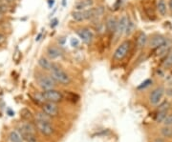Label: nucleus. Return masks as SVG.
<instances>
[{"label":"nucleus","instance_id":"nucleus-1","mask_svg":"<svg viewBox=\"0 0 172 142\" xmlns=\"http://www.w3.org/2000/svg\"><path fill=\"white\" fill-rule=\"evenodd\" d=\"M50 73H51V77L56 80V82H58L62 85H69L70 84L71 78L69 77V74L63 69H61L58 65L54 64Z\"/></svg>","mask_w":172,"mask_h":142},{"label":"nucleus","instance_id":"nucleus-2","mask_svg":"<svg viewBox=\"0 0 172 142\" xmlns=\"http://www.w3.org/2000/svg\"><path fill=\"white\" fill-rule=\"evenodd\" d=\"M37 97H38V99L39 101H42L43 103L47 101L58 103V102L62 101L63 99V94L59 91L55 90V89L43 91L40 94H38Z\"/></svg>","mask_w":172,"mask_h":142},{"label":"nucleus","instance_id":"nucleus-3","mask_svg":"<svg viewBox=\"0 0 172 142\" xmlns=\"http://www.w3.org/2000/svg\"><path fill=\"white\" fill-rule=\"evenodd\" d=\"M131 48V41L130 40H124L120 46L116 49L113 54V59L115 61H121L122 60L126 55L128 54Z\"/></svg>","mask_w":172,"mask_h":142},{"label":"nucleus","instance_id":"nucleus-4","mask_svg":"<svg viewBox=\"0 0 172 142\" xmlns=\"http://www.w3.org/2000/svg\"><path fill=\"white\" fill-rule=\"evenodd\" d=\"M38 86L43 91L55 89L57 86L56 80L52 77H49V75H40V77L38 78Z\"/></svg>","mask_w":172,"mask_h":142},{"label":"nucleus","instance_id":"nucleus-5","mask_svg":"<svg viewBox=\"0 0 172 142\" xmlns=\"http://www.w3.org/2000/svg\"><path fill=\"white\" fill-rule=\"evenodd\" d=\"M37 128L42 135L50 136L54 134L55 129L50 123V120H37Z\"/></svg>","mask_w":172,"mask_h":142},{"label":"nucleus","instance_id":"nucleus-6","mask_svg":"<svg viewBox=\"0 0 172 142\" xmlns=\"http://www.w3.org/2000/svg\"><path fill=\"white\" fill-rule=\"evenodd\" d=\"M85 20H90V19H96L98 17H101L104 14V9L103 7H94V8H89L87 10L83 11Z\"/></svg>","mask_w":172,"mask_h":142},{"label":"nucleus","instance_id":"nucleus-7","mask_svg":"<svg viewBox=\"0 0 172 142\" xmlns=\"http://www.w3.org/2000/svg\"><path fill=\"white\" fill-rule=\"evenodd\" d=\"M42 111L47 113L48 116H50L51 117L53 116H57L58 113V107L57 105V103L55 102H44L42 104Z\"/></svg>","mask_w":172,"mask_h":142},{"label":"nucleus","instance_id":"nucleus-8","mask_svg":"<svg viewBox=\"0 0 172 142\" xmlns=\"http://www.w3.org/2000/svg\"><path fill=\"white\" fill-rule=\"evenodd\" d=\"M77 34L79 36V38L86 44H90L93 41V38H94V34L92 31L88 29V28H82V29L78 30Z\"/></svg>","mask_w":172,"mask_h":142},{"label":"nucleus","instance_id":"nucleus-9","mask_svg":"<svg viewBox=\"0 0 172 142\" xmlns=\"http://www.w3.org/2000/svg\"><path fill=\"white\" fill-rule=\"evenodd\" d=\"M164 93H165V89L162 87H159L154 90L150 93V97H149V101L151 102V104H153V105L159 104V102L162 100V97H164Z\"/></svg>","mask_w":172,"mask_h":142},{"label":"nucleus","instance_id":"nucleus-10","mask_svg":"<svg viewBox=\"0 0 172 142\" xmlns=\"http://www.w3.org/2000/svg\"><path fill=\"white\" fill-rule=\"evenodd\" d=\"M166 42V39L164 36L161 35V34H156L150 39V41L148 42V45L152 49H157L160 46H162V44H165Z\"/></svg>","mask_w":172,"mask_h":142},{"label":"nucleus","instance_id":"nucleus-11","mask_svg":"<svg viewBox=\"0 0 172 142\" xmlns=\"http://www.w3.org/2000/svg\"><path fill=\"white\" fill-rule=\"evenodd\" d=\"M127 23H128V18L127 16L122 15L119 20H118V27H117V31L116 34L118 35H122V34H125V30L126 27H127Z\"/></svg>","mask_w":172,"mask_h":142},{"label":"nucleus","instance_id":"nucleus-12","mask_svg":"<svg viewBox=\"0 0 172 142\" xmlns=\"http://www.w3.org/2000/svg\"><path fill=\"white\" fill-rule=\"evenodd\" d=\"M105 26H106V31H107L108 34H116L117 27H118V20H117V18L113 17V16L109 17L106 20Z\"/></svg>","mask_w":172,"mask_h":142},{"label":"nucleus","instance_id":"nucleus-13","mask_svg":"<svg viewBox=\"0 0 172 142\" xmlns=\"http://www.w3.org/2000/svg\"><path fill=\"white\" fill-rule=\"evenodd\" d=\"M94 5V0H78L75 4V10L84 11L86 9L91 8Z\"/></svg>","mask_w":172,"mask_h":142},{"label":"nucleus","instance_id":"nucleus-14","mask_svg":"<svg viewBox=\"0 0 172 142\" xmlns=\"http://www.w3.org/2000/svg\"><path fill=\"white\" fill-rule=\"evenodd\" d=\"M46 53H47V56L49 57V59L53 60V59H57L58 58L59 56H61V51L58 48V47H55V46H50L47 48V51H46Z\"/></svg>","mask_w":172,"mask_h":142},{"label":"nucleus","instance_id":"nucleus-15","mask_svg":"<svg viewBox=\"0 0 172 142\" xmlns=\"http://www.w3.org/2000/svg\"><path fill=\"white\" fill-rule=\"evenodd\" d=\"M170 49H171V43L166 40L165 44H162L159 48L155 49V53L157 56H164L170 52Z\"/></svg>","mask_w":172,"mask_h":142},{"label":"nucleus","instance_id":"nucleus-16","mask_svg":"<svg viewBox=\"0 0 172 142\" xmlns=\"http://www.w3.org/2000/svg\"><path fill=\"white\" fill-rule=\"evenodd\" d=\"M55 63H53L51 61V59H48L46 58L45 56H42V57H40L38 59V65L39 67L44 70V71H51V69L53 68V66Z\"/></svg>","mask_w":172,"mask_h":142},{"label":"nucleus","instance_id":"nucleus-17","mask_svg":"<svg viewBox=\"0 0 172 142\" xmlns=\"http://www.w3.org/2000/svg\"><path fill=\"white\" fill-rule=\"evenodd\" d=\"M136 43H137V47L139 49L144 48V47L146 46V44L148 43V38L146 34L144 33H140L137 37V40H136Z\"/></svg>","mask_w":172,"mask_h":142},{"label":"nucleus","instance_id":"nucleus-18","mask_svg":"<svg viewBox=\"0 0 172 142\" xmlns=\"http://www.w3.org/2000/svg\"><path fill=\"white\" fill-rule=\"evenodd\" d=\"M20 134L24 139L25 142H38L37 136L35 132H24V131H19Z\"/></svg>","mask_w":172,"mask_h":142},{"label":"nucleus","instance_id":"nucleus-19","mask_svg":"<svg viewBox=\"0 0 172 142\" xmlns=\"http://www.w3.org/2000/svg\"><path fill=\"white\" fill-rule=\"evenodd\" d=\"M10 142H24V139L19 131H12L9 135Z\"/></svg>","mask_w":172,"mask_h":142},{"label":"nucleus","instance_id":"nucleus-20","mask_svg":"<svg viewBox=\"0 0 172 142\" xmlns=\"http://www.w3.org/2000/svg\"><path fill=\"white\" fill-rule=\"evenodd\" d=\"M156 8H157V11L159 12V14L162 16H166V14H167V7H166V4L165 2V0H158Z\"/></svg>","mask_w":172,"mask_h":142},{"label":"nucleus","instance_id":"nucleus-21","mask_svg":"<svg viewBox=\"0 0 172 142\" xmlns=\"http://www.w3.org/2000/svg\"><path fill=\"white\" fill-rule=\"evenodd\" d=\"M71 15H72V18H73V19L77 22H82V21L85 20V16H84L83 11H77L76 10L75 12L72 13Z\"/></svg>","mask_w":172,"mask_h":142},{"label":"nucleus","instance_id":"nucleus-22","mask_svg":"<svg viewBox=\"0 0 172 142\" xmlns=\"http://www.w3.org/2000/svg\"><path fill=\"white\" fill-rule=\"evenodd\" d=\"M162 66H164L165 69H169L172 67V51L169 52L167 55H166V58L164 60V63H162Z\"/></svg>","mask_w":172,"mask_h":142},{"label":"nucleus","instance_id":"nucleus-23","mask_svg":"<svg viewBox=\"0 0 172 142\" xmlns=\"http://www.w3.org/2000/svg\"><path fill=\"white\" fill-rule=\"evenodd\" d=\"M167 116V112H165V111H158L157 115L155 116V120L156 122L158 123H161V122H164L165 118Z\"/></svg>","mask_w":172,"mask_h":142},{"label":"nucleus","instance_id":"nucleus-24","mask_svg":"<svg viewBox=\"0 0 172 142\" xmlns=\"http://www.w3.org/2000/svg\"><path fill=\"white\" fill-rule=\"evenodd\" d=\"M144 12H146V14L148 16V18H150L151 20H155V13H154L153 9H151L150 7H146L144 8Z\"/></svg>","mask_w":172,"mask_h":142},{"label":"nucleus","instance_id":"nucleus-25","mask_svg":"<svg viewBox=\"0 0 172 142\" xmlns=\"http://www.w3.org/2000/svg\"><path fill=\"white\" fill-rule=\"evenodd\" d=\"M50 116H48L47 113H45L43 111L40 112H38L35 115V119L37 120H50Z\"/></svg>","mask_w":172,"mask_h":142},{"label":"nucleus","instance_id":"nucleus-26","mask_svg":"<svg viewBox=\"0 0 172 142\" xmlns=\"http://www.w3.org/2000/svg\"><path fill=\"white\" fill-rule=\"evenodd\" d=\"M162 134L164 136L171 137L172 136V128H170L169 126H166L165 128L162 129Z\"/></svg>","mask_w":172,"mask_h":142},{"label":"nucleus","instance_id":"nucleus-27","mask_svg":"<svg viewBox=\"0 0 172 142\" xmlns=\"http://www.w3.org/2000/svg\"><path fill=\"white\" fill-rule=\"evenodd\" d=\"M20 113H21V116H22V117H23L24 119L30 120V119L32 118V113H31L30 110H28V109H23V110L20 112Z\"/></svg>","mask_w":172,"mask_h":142},{"label":"nucleus","instance_id":"nucleus-28","mask_svg":"<svg viewBox=\"0 0 172 142\" xmlns=\"http://www.w3.org/2000/svg\"><path fill=\"white\" fill-rule=\"evenodd\" d=\"M133 30H134V23L130 19H128L127 27H126V30H125V34L126 35H129L133 32Z\"/></svg>","mask_w":172,"mask_h":142},{"label":"nucleus","instance_id":"nucleus-29","mask_svg":"<svg viewBox=\"0 0 172 142\" xmlns=\"http://www.w3.org/2000/svg\"><path fill=\"white\" fill-rule=\"evenodd\" d=\"M151 84H152V79H146V81H143L141 85H139V86H138V90L146 89V88L149 87Z\"/></svg>","mask_w":172,"mask_h":142},{"label":"nucleus","instance_id":"nucleus-30","mask_svg":"<svg viewBox=\"0 0 172 142\" xmlns=\"http://www.w3.org/2000/svg\"><path fill=\"white\" fill-rule=\"evenodd\" d=\"M170 107V104L167 102V101H165V102H162L161 105L159 106L158 108V111H165V112H167L168 109Z\"/></svg>","mask_w":172,"mask_h":142},{"label":"nucleus","instance_id":"nucleus-31","mask_svg":"<svg viewBox=\"0 0 172 142\" xmlns=\"http://www.w3.org/2000/svg\"><path fill=\"white\" fill-rule=\"evenodd\" d=\"M164 124H165L166 126H169V127L172 126V115L166 116V117L165 120H164Z\"/></svg>","mask_w":172,"mask_h":142},{"label":"nucleus","instance_id":"nucleus-32","mask_svg":"<svg viewBox=\"0 0 172 142\" xmlns=\"http://www.w3.org/2000/svg\"><path fill=\"white\" fill-rule=\"evenodd\" d=\"M70 44L72 47H74V48H77V47L79 45V41L78 38H76V37H73V38H71L70 40Z\"/></svg>","mask_w":172,"mask_h":142},{"label":"nucleus","instance_id":"nucleus-33","mask_svg":"<svg viewBox=\"0 0 172 142\" xmlns=\"http://www.w3.org/2000/svg\"><path fill=\"white\" fill-rule=\"evenodd\" d=\"M58 25V18H54V19L51 20V23H50V27L51 28H53V29H54V28H56Z\"/></svg>","mask_w":172,"mask_h":142},{"label":"nucleus","instance_id":"nucleus-34","mask_svg":"<svg viewBox=\"0 0 172 142\" xmlns=\"http://www.w3.org/2000/svg\"><path fill=\"white\" fill-rule=\"evenodd\" d=\"M47 3H48V7L49 9H52L55 5V0H47Z\"/></svg>","mask_w":172,"mask_h":142},{"label":"nucleus","instance_id":"nucleus-35","mask_svg":"<svg viewBox=\"0 0 172 142\" xmlns=\"http://www.w3.org/2000/svg\"><path fill=\"white\" fill-rule=\"evenodd\" d=\"M5 39H6V37L1 33H0V44H2L5 41Z\"/></svg>","mask_w":172,"mask_h":142},{"label":"nucleus","instance_id":"nucleus-36","mask_svg":"<svg viewBox=\"0 0 172 142\" xmlns=\"http://www.w3.org/2000/svg\"><path fill=\"white\" fill-rule=\"evenodd\" d=\"M41 37H42V33L38 34V35L37 36V38H35V41H39L41 39Z\"/></svg>","mask_w":172,"mask_h":142},{"label":"nucleus","instance_id":"nucleus-37","mask_svg":"<svg viewBox=\"0 0 172 142\" xmlns=\"http://www.w3.org/2000/svg\"><path fill=\"white\" fill-rule=\"evenodd\" d=\"M3 1L5 2V3H7V4H9V3H13L14 0H3Z\"/></svg>","mask_w":172,"mask_h":142},{"label":"nucleus","instance_id":"nucleus-38","mask_svg":"<svg viewBox=\"0 0 172 142\" xmlns=\"http://www.w3.org/2000/svg\"><path fill=\"white\" fill-rule=\"evenodd\" d=\"M169 10L172 13V0H169Z\"/></svg>","mask_w":172,"mask_h":142},{"label":"nucleus","instance_id":"nucleus-39","mask_svg":"<svg viewBox=\"0 0 172 142\" xmlns=\"http://www.w3.org/2000/svg\"><path fill=\"white\" fill-rule=\"evenodd\" d=\"M3 18H4V14L0 13V22H1V21L3 20Z\"/></svg>","mask_w":172,"mask_h":142},{"label":"nucleus","instance_id":"nucleus-40","mask_svg":"<svg viewBox=\"0 0 172 142\" xmlns=\"http://www.w3.org/2000/svg\"><path fill=\"white\" fill-rule=\"evenodd\" d=\"M62 7H66V0H62Z\"/></svg>","mask_w":172,"mask_h":142},{"label":"nucleus","instance_id":"nucleus-41","mask_svg":"<svg viewBox=\"0 0 172 142\" xmlns=\"http://www.w3.org/2000/svg\"><path fill=\"white\" fill-rule=\"evenodd\" d=\"M155 142H164V140H162V139H159V138H158V139L155 140Z\"/></svg>","mask_w":172,"mask_h":142},{"label":"nucleus","instance_id":"nucleus-42","mask_svg":"<svg viewBox=\"0 0 172 142\" xmlns=\"http://www.w3.org/2000/svg\"><path fill=\"white\" fill-rule=\"evenodd\" d=\"M0 4H7V3H5L3 0H0Z\"/></svg>","mask_w":172,"mask_h":142}]
</instances>
